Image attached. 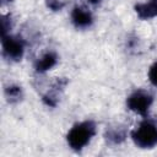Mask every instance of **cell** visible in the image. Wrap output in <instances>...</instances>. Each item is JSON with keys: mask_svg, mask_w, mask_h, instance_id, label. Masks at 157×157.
I'll return each instance as SVG.
<instances>
[{"mask_svg": "<svg viewBox=\"0 0 157 157\" xmlns=\"http://www.w3.org/2000/svg\"><path fill=\"white\" fill-rule=\"evenodd\" d=\"M97 126L93 120H83L75 124L66 134V142L74 151H81L96 135Z\"/></svg>", "mask_w": 157, "mask_h": 157, "instance_id": "obj_1", "label": "cell"}, {"mask_svg": "<svg viewBox=\"0 0 157 157\" xmlns=\"http://www.w3.org/2000/svg\"><path fill=\"white\" fill-rule=\"evenodd\" d=\"M130 137L140 148H153L157 145V125L153 121L145 119L130 132Z\"/></svg>", "mask_w": 157, "mask_h": 157, "instance_id": "obj_2", "label": "cell"}, {"mask_svg": "<svg viewBox=\"0 0 157 157\" xmlns=\"http://www.w3.org/2000/svg\"><path fill=\"white\" fill-rule=\"evenodd\" d=\"M153 103V97L150 92L144 90L134 91L126 98V107L129 110L146 118L148 115V110Z\"/></svg>", "mask_w": 157, "mask_h": 157, "instance_id": "obj_3", "label": "cell"}, {"mask_svg": "<svg viewBox=\"0 0 157 157\" xmlns=\"http://www.w3.org/2000/svg\"><path fill=\"white\" fill-rule=\"evenodd\" d=\"M1 48L2 55L11 61H20L25 54V43L23 40L12 34H6L1 37Z\"/></svg>", "mask_w": 157, "mask_h": 157, "instance_id": "obj_4", "label": "cell"}, {"mask_svg": "<svg viewBox=\"0 0 157 157\" xmlns=\"http://www.w3.org/2000/svg\"><path fill=\"white\" fill-rule=\"evenodd\" d=\"M71 22L76 28H88L93 23V16L87 9L75 6L71 10Z\"/></svg>", "mask_w": 157, "mask_h": 157, "instance_id": "obj_5", "label": "cell"}, {"mask_svg": "<svg viewBox=\"0 0 157 157\" xmlns=\"http://www.w3.org/2000/svg\"><path fill=\"white\" fill-rule=\"evenodd\" d=\"M135 12L141 20H151L157 17V0H148L135 5Z\"/></svg>", "mask_w": 157, "mask_h": 157, "instance_id": "obj_6", "label": "cell"}, {"mask_svg": "<svg viewBox=\"0 0 157 157\" xmlns=\"http://www.w3.org/2000/svg\"><path fill=\"white\" fill-rule=\"evenodd\" d=\"M56 64H58V55L54 52H47L34 63V70L39 74H43L52 70Z\"/></svg>", "mask_w": 157, "mask_h": 157, "instance_id": "obj_7", "label": "cell"}, {"mask_svg": "<svg viewBox=\"0 0 157 157\" xmlns=\"http://www.w3.org/2000/svg\"><path fill=\"white\" fill-rule=\"evenodd\" d=\"M5 97L10 103H16L18 101L22 99L23 97V91L21 86L17 85H10L7 87H5Z\"/></svg>", "mask_w": 157, "mask_h": 157, "instance_id": "obj_8", "label": "cell"}, {"mask_svg": "<svg viewBox=\"0 0 157 157\" xmlns=\"http://www.w3.org/2000/svg\"><path fill=\"white\" fill-rule=\"evenodd\" d=\"M126 137V132L123 128H110L105 132V139L112 144H121Z\"/></svg>", "mask_w": 157, "mask_h": 157, "instance_id": "obj_9", "label": "cell"}, {"mask_svg": "<svg viewBox=\"0 0 157 157\" xmlns=\"http://www.w3.org/2000/svg\"><path fill=\"white\" fill-rule=\"evenodd\" d=\"M10 29H11V18L10 16H2L1 17V37L10 34Z\"/></svg>", "mask_w": 157, "mask_h": 157, "instance_id": "obj_10", "label": "cell"}, {"mask_svg": "<svg viewBox=\"0 0 157 157\" xmlns=\"http://www.w3.org/2000/svg\"><path fill=\"white\" fill-rule=\"evenodd\" d=\"M148 80L155 87H157V61H155L148 69Z\"/></svg>", "mask_w": 157, "mask_h": 157, "instance_id": "obj_11", "label": "cell"}, {"mask_svg": "<svg viewBox=\"0 0 157 157\" xmlns=\"http://www.w3.org/2000/svg\"><path fill=\"white\" fill-rule=\"evenodd\" d=\"M47 6L53 11H60L65 6V0H47Z\"/></svg>", "mask_w": 157, "mask_h": 157, "instance_id": "obj_12", "label": "cell"}, {"mask_svg": "<svg viewBox=\"0 0 157 157\" xmlns=\"http://www.w3.org/2000/svg\"><path fill=\"white\" fill-rule=\"evenodd\" d=\"M87 2H90L91 5H99L102 0H87Z\"/></svg>", "mask_w": 157, "mask_h": 157, "instance_id": "obj_13", "label": "cell"}, {"mask_svg": "<svg viewBox=\"0 0 157 157\" xmlns=\"http://www.w3.org/2000/svg\"><path fill=\"white\" fill-rule=\"evenodd\" d=\"M11 1H13V0H1V4H9Z\"/></svg>", "mask_w": 157, "mask_h": 157, "instance_id": "obj_14", "label": "cell"}]
</instances>
